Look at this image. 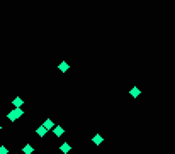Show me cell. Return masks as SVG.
Instances as JSON below:
<instances>
[{
  "mask_svg": "<svg viewBox=\"0 0 175 154\" xmlns=\"http://www.w3.org/2000/svg\"><path fill=\"white\" fill-rule=\"evenodd\" d=\"M22 115H24V110H22V108H14L12 112H9V114H7V119H9L10 122H16V120L20 119Z\"/></svg>",
  "mask_w": 175,
  "mask_h": 154,
  "instance_id": "6da1fadb",
  "label": "cell"
},
{
  "mask_svg": "<svg viewBox=\"0 0 175 154\" xmlns=\"http://www.w3.org/2000/svg\"><path fill=\"white\" fill-rule=\"evenodd\" d=\"M53 134L56 135V137H61V135L65 134V129H63L61 125H55V127H53Z\"/></svg>",
  "mask_w": 175,
  "mask_h": 154,
  "instance_id": "7a4b0ae2",
  "label": "cell"
},
{
  "mask_svg": "<svg viewBox=\"0 0 175 154\" xmlns=\"http://www.w3.org/2000/svg\"><path fill=\"white\" fill-rule=\"evenodd\" d=\"M12 105H14V107H16V108H20V107H22V105H24V100H22V98H20V96H16V98H14V100H12Z\"/></svg>",
  "mask_w": 175,
  "mask_h": 154,
  "instance_id": "3957f363",
  "label": "cell"
},
{
  "mask_svg": "<svg viewBox=\"0 0 175 154\" xmlns=\"http://www.w3.org/2000/svg\"><path fill=\"white\" fill-rule=\"evenodd\" d=\"M59 149H61V153H63V154H68L70 151H72V146H70L68 142H63V144L59 146Z\"/></svg>",
  "mask_w": 175,
  "mask_h": 154,
  "instance_id": "277c9868",
  "label": "cell"
},
{
  "mask_svg": "<svg viewBox=\"0 0 175 154\" xmlns=\"http://www.w3.org/2000/svg\"><path fill=\"white\" fill-rule=\"evenodd\" d=\"M129 95L133 96V98H138V96L141 95V90H139L138 86H133V88L129 90Z\"/></svg>",
  "mask_w": 175,
  "mask_h": 154,
  "instance_id": "5b68a950",
  "label": "cell"
},
{
  "mask_svg": "<svg viewBox=\"0 0 175 154\" xmlns=\"http://www.w3.org/2000/svg\"><path fill=\"white\" fill-rule=\"evenodd\" d=\"M92 142H94L95 146H100V144L104 142V137H102V135H99V134H95L94 137H92Z\"/></svg>",
  "mask_w": 175,
  "mask_h": 154,
  "instance_id": "8992f818",
  "label": "cell"
},
{
  "mask_svg": "<svg viewBox=\"0 0 175 154\" xmlns=\"http://www.w3.org/2000/svg\"><path fill=\"white\" fill-rule=\"evenodd\" d=\"M46 132H48V129H46L44 125H39L38 129H36V134H38L39 137H44V135H46Z\"/></svg>",
  "mask_w": 175,
  "mask_h": 154,
  "instance_id": "52a82bcc",
  "label": "cell"
},
{
  "mask_svg": "<svg viewBox=\"0 0 175 154\" xmlns=\"http://www.w3.org/2000/svg\"><path fill=\"white\" fill-rule=\"evenodd\" d=\"M58 68H59V71H61V73H66V71H68V68H70V64H68L66 61H61Z\"/></svg>",
  "mask_w": 175,
  "mask_h": 154,
  "instance_id": "ba28073f",
  "label": "cell"
},
{
  "mask_svg": "<svg viewBox=\"0 0 175 154\" xmlns=\"http://www.w3.org/2000/svg\"><path fill=\"white\" fill-rule=\"evenodd\" d=\"M22 153H24V154H32V153H34V149H32V146H31V144H26V146L22 147Z\"/></svg>",
  "mask_w": 175,
  "mask_h": 154,
  "instance_id": "9c48e42d",
  "label": "cell"
},
{
  "mask_svg": "<svg viewBox=\"0 0 175 154\" xmlns=\"http://www.w3.org/2000/svg\"><path fill=\"white\" fill-rule=\"evenodd\" d=\"M43 125H44V127H46V129H48V131H49V129H53V127H55V122H53V120H51V119H46V120H44V124H43Z\"/></svg>",
  "mask_w": 175,
  "mask_h": 154,
  "instance_id": "30bf717a",
  "label": "cell"
},
{
  "mask_svg": "<svg viewBox=\"0 0 175 154\" xmlns=\"http://www.w3.org/2000/svg\"><path fill=\"white\" fill-rule=\"evenodd\" d=\"M0 154H9V149L5 146H0Z\"/></svg>",
  "mask_w": 175,
  "mask_h": 154,
  "instance_id": "8fae6325",
  "label": "cell"
},
{
  "mask_svg": "<svg viewBox=\"0 0 175 154\" xmlns=\"http://www.w3.org/2000/svg\"><path fill=\"white\" fill-rule=\"evenodd\" d=\"M0 131H2V125H0Z\"/></svg>",
  "mask_w": 175,
  "mask_h": 154,
  "instance_id": "7c38bea8",
  "label": "cell"
}]
</instances>
